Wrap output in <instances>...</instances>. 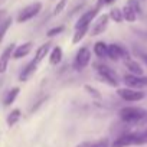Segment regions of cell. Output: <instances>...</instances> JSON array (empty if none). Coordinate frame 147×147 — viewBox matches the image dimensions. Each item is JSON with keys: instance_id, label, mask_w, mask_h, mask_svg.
Returning a JSON list of instances; mask_svg holds the SVG:
<instances>
[{"instance_id": "6da1fadb", "label": "cell", "mask_w": 147, "mask_h": 147, "mask_svg": "<svg viewBox=\"0 0 147 147\" xmlns=\"http://www.w3.org/2000/svg\"><path fill=\"white\" fill-rule=\"evenodd\" d=\"M144 114H146V110L140 107H124L118 111L120 118L127 124H138L141 118L144 117Z\"/></svg>"}, {"instance_id": "7a4b0ae2", "label": "cell", "mask_w": 147, "mask_h": 147, "mask_svg": "<svg viewBox=\"0 0 147 147\" xmlns=\"http://www.w3.org/2000/svg\"><path fill=\"white\" fill-rule=\"evenodd\" d=\"M95 66H97V74H98V77L101 78V81H104L110 87H118L120 85L118 75H117V72L114 69H111L105 63H97Z\"/></svg>"}, {"instance_id": "3957f363", "label": "cell", "mask_w": 147, "mask_h": 147, "mask_svg": "<svg viewBox=\"0 0 147 147\" xmlns=\"http://www.w3.org/2000/svg\"><path fill=\"white\" fill-rule=\"evenodd\" d=\"M40 10H42V3L40 2H35V3H32V5H29V6H26V7H23L20 10V13L18 15V22L19 23H25V22L36 18L40 13Z\"/></svg>"}, {"instance_id": "277c9868", "label": "cell", "mask_w": 147, "mask_h": 147, "mask_svg": "<svg viewBox=\"0 0 147 147\" xmlns=\"http://www.w3.org/2000/svg\"><path fill=\"white\" fill-rule=\"evenodd\" d=\"M107 58H110L114 62H117L120 59L127 61V59H130V53H128V51L123 45H120V43H111V45H108Z\"/></svg>"}, {"instance_id": "5b68a950", "label": "cell", "mask_w": 147, "mask_h": 147, "mask_svg": "<svg viewBox=\"0 0 147 147\" xmlns=\"http://www.w3.org/2000/svg\"><path fill=\"white\" fill-rule=\"evenodd\" d=\"M117 94L121 100H124L127 102H137V101H141L146 97V94L143 91L133 90V88H118Z\"/></svg>"}, {"instance_id": "8992f818", "label": "cell", "mask_w": 147, "mask_h": 147, "mask_svg": "<svg viewBox=\"0 0 147 147\" xmlns=\"http://www.w3.org/2000/svg\"><path fill=\"white\" fill-rule=\"evenodd\" d=\"M90 62H91V51L87 46H84L77 52L75 61H74V68H75V71H82L84 68H87Z\"/></svg>"}, {"instance_id": "52a82bcc", "label": "cell", "mask_w": 147, "mask_h": 147, "mask_svg": "<svg viewBox=\"0 0 147 147\" xmlns=\"http://www.w3.org/2000/svg\"><path fill=\"white\" fill-rule=\"evenodd\" d=\"M123 81L127 85V88H133V90H141L147 87V77H136L131 75V74H125L123 77Z\"/></svg>"}, {"instance_id": "ba28073f", "label": "cell", "mask_w": 147, "mask_h": 147, "mask_svg": "<svg viewBox=\"0 0 147 147\" xmlns=\"http://www.w3.org/2000/svg\"><path fill=\"white\" fill-rule=\"evenodd\" d=\"M98 13H100V7H94V9L85 12V13L78 19V22L75 23V30H77V29H82V28H90V25H91V23L94 22V19L98 16Z\"/></svg>"}, {"instance_id": "9c48e42d", "label": "cell", "mask_w": 147, "mask_h": 147, "mask_svg": "<svg viewBox=\"0 0 147 147\" xmlns=\"http://www.w3.org/2000/svg\"><path fill=\"white\" fill-rule=\"evenodd\" d=\"M110 22V16L108 15H100V18L92 23V28L90 29V35L91 36H98L101 33H104V30L107 29Z\"/></svg>"}, {"instance_id": "30bf717a", "label": "cell", "mask_w": 147, "mask_h": 147, "mask_svg": "<svg viewBox=\"0 0 147 147\" xmlns=\"http://www.w3.org/2000/svg\"><path fill=\"white\" fill-rule=\"evenodd\" d=\"M136 133H124V134H121V136H118L114 141H113V144H111V147H127V146H133V144H136Z\"/></svg>"}, {"instance_id": "8fae6325", "label": "cell", "mask_w": 147, "mask_h": 147, "mask_svg": "<svg viewBox=\"0 0 147 147\" xmlns=\"http://www.w3.org/2000/svg\"><path fill=\"white\" fill-rule=\"evenodd\" d=\"M15 48H16V45L12 43V45H9V46L3 51L2 55H0V74H5V72L7 71V66H9V62H10L12 56H13Z\"/></svg>"}, {"instance_id": "7c38bea8", "label": "cell", "mask_w": 147, "mask_h": 147, "mask_svg": "<svg viewBox=\"0 0 147 147\" xmlns=\"http://www.w3.org/2000/svg\"><path fill=\"white\" fill-rule=\"evenodd\" d=\"M32 48H33V43L32 42H25V43H22V45H19V46L15 48L12 58L13 59H22V58H25V56H28L30 53Z\"/></svg>"}, {"instance_id": "4fadbf2b", "label": "cell", "mask_w": 147, "mask_h": 147, "mask_svg": "<svg viewBox=\"0 0 147 147\" xmlns=\"http://www.w3.org/2000/svg\"><path fill=\"white\" fill-rule=\"evenodd\" d=\"M36 68H38V62H36L35 59H32V61L22 69V72L19 74V80H20V81H28V80L33 75V74H35Z\"/></svg>"}, {"instance_id": "5bb4252c", "label": "cell", "mask_w": 147, "mask_h": 147, "mask_svg": "<svg viewBox=\"0 0 147 147\" xmlns=\"http://www.w3.org/2000/svg\"><path fill=\"white\" fill-rule=\"evenodd\" d=\"M124 65L127 66V69H128V72L131 74V75H136V77H143V74H144V71H143V68H141V65L137 62V61H134V59H127V61H124Z\"/></svg>"}, {"instance_id": "9a60e30c", "label": "cell", "mask_w": 147, "mask_h": 147, "mask_svg": "<svg viewBox=\"0 0 147 147\" xmlns=\"http://www.w3.org/2000/svg\"><path fill=\"white\" fill-rule=\"evenodd\" d=\"M63 56V51L61 46H53L49 52V63L51 65H59Z\"/></svg>"}, {"instance_id": "2e32d148", "label": "cell", "mask_w": 147, "mask_h": 147, "mask_svg": "<svg viewBox=\"0 0 147 147\" xmlns=\"http://www.w3.org/2000/svg\"><path fill=\"white\" fill-rule=\"evenodd\" d=\"M49 52H51V43H49V42H46V43L40 45V46L36 49L35 61H36L38 63H39V62H42V61L46 58V55H49Z\"/></svg>"}, {"instance_id": "e0dca14e", "label": "cell", "mask_w": 147, "mask_h": 147, "mask_svg": "<svg viewBox=\"0 0 147 147\" xmlns=\"http://www.w3.org/2000/svg\"><path fill=\"white\" fill-rule=\"evenodd\" d=\"M94 53H95V56L97 58H100V59H102V58H105L107 56V52H108V45L105 43V42H102V40H98V42H95L94 43Z\"/></svg>"}, {"instance_id": "ac0fdd59", "label": "cell", "mask_w": 147, "mask_h": 147, "mask_svg": "<svg viewBox=\"0 0 147 147\" xmlns=\"http://www.w3.org/2000/svg\"><path fill=\"white\" fill-rule=\"evenodd\" d=\"M121 12H123V18H124V20H127V22H130V23H133V22L137 20V13H136L128 5H125V6L121 9Z\"/></svg>"}, {"instance_id": "d6986e66", "label": "cell", "mask_w": 147, "mask_h": 147, "mask_svg": "<svg viewBox=\"0 0 147 147\" xmlns=\"http://www.w3.org/2000/svg\"><path fill=\"white\" fill-rule=\"evenodd\" d=\"M19 92H20V88H19V87H15V88L9 90V92H7L6 97H5V105H6V107L12 105V104L15 102V100L18 98Z\"/></svg>"}, {"instance_id": "ffe728a7", "label": "cell", "mask_w": 147, "mask_h": 147, "mask_svg": "<svg viewBox=\"0 0 147 147\" xmlns=\"http://www.w3.org/2000/svg\"><path fill=\"white\" fill-rule=\"evenodd\" d=\"M20 117H22V113H20V110L19 108H15V110H12V113L7 115V118H6V123H7V125H15L19 120H20Z\"/></svg>"}, {"instance_id": "44dd1931", "label": "cell", "mask_w": 147, "mask_h": 147, "mask_svg": "<svg viewBox=\"0 0 147 147\" xmlns=\"http://www.w3.org/2000/svg\"><path fill=\"white\" fill-rule=\"evenodd\" d=\"M108 16H110V19L114 20L115 23H121V22L124 20V18H123V12H121V9H118V7H113V9L110 10Z\"/></svg>"}, {"instance_id": "7402d4cb", "label": "cell", "mask_w": 147, "mask_h": 147, "mask_svg": "<svg viewBox=\"0 0 147 147\" xmlns=\"http://www.w3.org/2000/svg\"><path fill=\"white\" fill-rule=\"evenodd\" d=\"M90 32V28H82V29H77L75 30V33H74V38H72V43H80L84 38H85V35Z\"/></svg>"}, {"instance_id": "603a6c76", "label": "cell", "mask_w": 147, "mask_h": 147, "mask_svg": "<svg viewBox=\"0 0 147 147\" xmlns=\"http://www.w3.org/2000/svg\"><path fill=\"white\" fill-rule=\"evenodd\" d=\"M10 25H12V18H6V20H5L3 23H0V43H2V40H3L6 32L9 30Z\"/></svg>"}, {"instance_id": "cb8c5ba5", "label": "cell", "mask_w": 147, "mask_h": 147, "mask_svg": "<svg viewBox=\"0 0 147 147\" xmlns=\"http://www.w3.org/2000/svg\"><path fill=\"white\" fill-rule=\"evenodd\" d=\"M136 144L137 146H141V144H147V127L138 133H136Z\"/></svg>"}, {"instance_id": "d4e9b609", "label": "cell", "mask_w": 147, "mask_h": 147, "mask_svg": "<svg viewBox=\"0 0 147 147\" xmlns=\"http://www.w3.org/2000/svg\"><path fill=\"white\" fill-rule=\"evenodd\" d=\"M84 88H85L87 92H88L90 95H92L94 98H97V100H101V98H102V97H101V92H100L97 88H94V87H91V85H88V84H87Z\"/></svg>"}, {"instance_id": "484cf974", "label": "cell", "mask_w": 147, "mask_h": 147, "mask_svg": "<svg viewBox=\"0 0 147 147\" xmlns=\"http://www.w3.org/2000/svg\"><path fill=\"white\" fill-rule=\"evenodd\" d=\"M69 2V0H59V2H58V5L55 6V9H53V15L56 16V15H59L65 7H66V3Z\"/></svg>"}, {"instance_id": "4316f807", "label": "cell", "mask_w": 147, "mask_h": 147, "mask_svg": "<svg viewBox=\"0 0 147 147\" xmlns=\"http://www.w3.org/2000/svg\"><path fill=\"white\" fill-rule=\"evenodd\" d=\"M63 29H65L63 26H56V28H52V29H49L46 35H48L49 38H53V36H56V35L62 33V32H63Z\"/></svg>"}, {"instance_id": "83f0119b", "label": "cell", "mask_w": 147, "mask_h": 147, "mask_svg": "<svg viewBox=\"0 0 147 147\" xmlns=\"http://www.w3.org/2000/svg\"><path fill=\"white\" fill-rule=\"evenodd\" d=\"M88 147H110V140L108 138H102V140H98V141L90 144Z\"/></svg>"}, {"instance_id": "f1b7e54d", "label": "cell", "mask_w": 147, "mask_h": 147, "mask_svg": "<svg viewBox=\"0 0 147 147\" xmlns=\"http://www.w3.org/2000/svg\"><path fill=\"white\" fill-rule=\"evenodd\" d=\"M137 15H140L141 13V9H140V5H138V2H137V0H128V3H127Z\"/></svg>"}, {"instance_id": "f546056e", "label": "cell", "mask_w": 147, "mask_h": 147, "mask_svg": "<svg viewBox=\"0 0 147 147\" xmlns=\"http://www.w3.org/2000/svg\"><path fill=\"white\" fill-rule=\"evenodd\" d=\"M115 2V0H98V5H97V7H102V6H108V5H113Z\"/></svg>"}, {"instance_id": "4dcf8cb0", "label": "cell", "mask_w": 147, "mask_h": 147, "mask_svg": "<svg viewBox=\"0 0 147 147\" xmlns=\"http://www.w3.org/2000/svg\"><path fill=\"white\" fill-rule=\"evenodd\" d=\"M6 16H7V12L5 9H0V23H3L6 20Z\"/></svg>"}, {"instance_id": "1f68e13d", "label": "cell", "mask_w": 147, "mask_h": 147, "mask_svg": "<svg viewBox=\"0 0 147 147\" xmlns=\"http://www.w3.org/2000/svg\"><path fill=\"white\" fill-rule=\"evenodd\" d=\"M138 56L141 58V61L147 65V52H138Z\"/></svg>"}]
</instances>
